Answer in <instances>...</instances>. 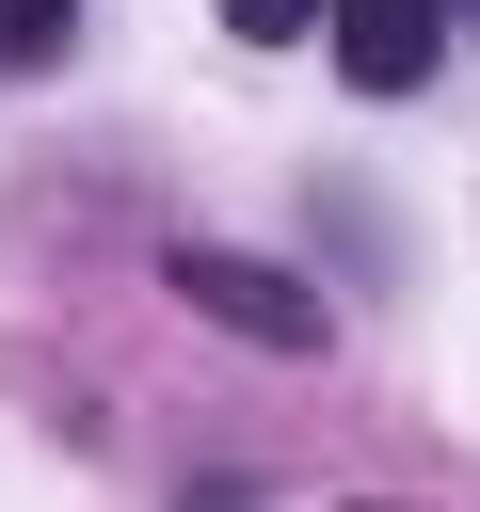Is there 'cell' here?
I'll use <instances>...</instances> for the list:
<instances>
[{
    "label": "cell",
    "mask_w": 480,
    "mask_h": 512,
    "mask_svg": "<svg viewBox=\"0 0 480 512\" xmlns=\"http://www.w3.org/2000/svg\"><path fill=\"white\" fill-rule=\"evenodd\" d=\"M160 288H176L192 320L256 336V352H320V336H336V320H320V288H304V272H272V256H240V240H176V256H160Z\"/></svg>",
    "instance_id": "1"
},
{
    "label": "cell",
    "mask_w": 480,
    "mask_h": 512,
    "mask_svg": "<svg viewBox=\"0 0 480 512\" xmlns=\"http://www.w3.org/2000/svg\"><path fill=\"white\" fill-rule=\"evenodd\" d=\"M320 32H336V80L352 96H416L448 64V0H336Z\"/></svg>",
    "instance_id": "2"
},
{
    "label": "cell",
    "mask_w": 480,
    "mask_h": 512,
    "mask_svg": "<svg viewBox=\"0 0 480 512\" xmlns=\"http://www.w3.org/2000/svg\"><path fill=\"white\" fill-rule=\"evenodd\" d=\"M64 48H80V0H0V80H32Z\"/></svg>",
    "instance_id": "3"
},
{
    "label": "cell",
    "mask_w": 480,
    "mask_h": 512,
    "mask_svg": "<svg viewBox=\"0 0 480 512\" xmlns=\"http://www.w3.org/2000/svg\"><path fill=\"white\" fill-rule=\"evenodd\" d=\"M320 16H336V0H224V32H240V48H288V32H320Z\"/></svg>",
    "instance_id": "4"
}]
</instances>
